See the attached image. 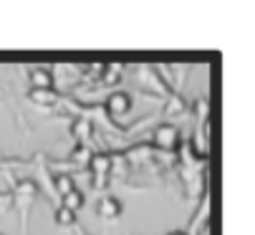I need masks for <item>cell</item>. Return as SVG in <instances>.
Listing matches in <instances>:
<instances>
[{"mask_svg": "<svg viewBox=\"0 0 255 235\" xmlns=\"http://www.w3.org/2000/svg\"><path fill=\"white\" fill-rule=\"evenodd\" d=\"M91 149H89V144H76L74 149H71V162H76V165H89V160H91Z\"/></svg>", "mask_w": 255, "mask_h": 235, "instance_id": "obj_15", "label": "cell"}, {"mask_svg": "<svg viewBox=\"0 0 255 235\" xmlns=\"http://www.w3.org/2000/svg\"><path fill=\"white\" fill-rule=\"evenodd\" d=\"M30 84H33V89H53V71L35 66L30 71Z\"/></svg>", "mask_w": 255, "mask_h": 235, "instance_id": "obj_9", "label": "cell"}, {"mask_svg": "<svg viewBox=\"0 0 255 235\" xmlns=\"http://www.w3.org/2000/svg\"><path fill=\"white\" fill-rule=\"evenodd\" d=\"M152 152H154L152 144H136V147H131L129 152H124V160H127V162H129V160H149Z\"/></svg>", "mask_w": 255, "mask_h": 235, "instance_id": "obj_12", "label": "cell"}, {"mask_svg": "<svg viewBox=\"0 0 255 235\" xmlns=\"http://www.w3.org/2000/svg\"><path fill=\"white\" fill-rule=\"evenodd\" d=\"M76 233H79V235H86V233H84V230H76Z\"/></svg>", "mask_w": 255, "mask_h": 235, "instance_id": "obj_20", "label": "cell"}, {"mask_svg": "<svg viewBox=\"0 0 255 235\" xmlns=\"http://www.w3.org/2000/svg\"><path fill=\"white\" fill-rule=\"evenodd\" d=\"M179 142H182V139H179V129H177L174 124H159V127L154 129V134H152V147L164 149V152L177 149Z\"/></svg>", "mask_w": 255, "mask_h": 235, "instance_id": "obj_1", "label": "cell"}, {"mask_svg": "<svg viewBox=\"0 0 255 235\" xmlns=\"http://www.w3.org/2000/svg\"><path fill=\"white\" fill-rule=\"evenodd\" d=\"M28 101H33L35 106H56L61 101V94L56 89H30Z\"/></svg>", "mask_w": 255, "mask_h": 235, "instance_id": "obj_7", "label": "cell"}, {"mask_svg": "<svg viewBox=\"0 0 255 235\" xmlns=\"http://www.w3.org/2000/svg\"><path fill=\"white\" fill-rule=\"evenodd\" d=\"M94 134V122L89 119V116H79V119H74V124H71V137L76 139V144H86Z\"/></svg>", "mask_w": 255, "mask_h": 235, "instance_id": "obj_6", "label": "cell"}, {"mask_svg": "<svg viewBox=\"0 0 255 235\" xmlns=\"http://www.w3.org/2000/svg\"><path fill=\"white\" fill-rule=\"evenodd\" d=\"M167 235H187L185 230H172V233H167Z\"/></svg>", "mask_w": 255, "mask_h": 235, "instance_id": "obj_19", "label": "cell"}, {"mask_svg": "<svg viewBox=\"0 0 255 235\" xmlns=\"http://www.w3.org/2000/svg\"><path fill=\"white\" fill-rule=\"evenodd\" d=\"M13 198H15L23 208L30 205L35 198H38V182H35V180H18L15 187H13Z\"/></svg>", "mask_w": 255, "mask_h": 235, "instance_id": "obj_4", "label": "cell"}, {"mask_svg": "<svg viewBox=\"0 0 255 235\" xmlns=\"http://www.w3.org/2000/svg\"><path fill=\"white\" fill-rule=\"evenodd\" d=\"M106 111L112 114V116H124V114H129L131 111V106H134V101H131V94H127V91H114V94H109L106 96Z\"/></svg>", "mask_w": 255, "mask_h": 235, "instance_id": "obj_2", "label": "cell"}, {"mask_svg": "<svg viewBox=\"0 0 255 235\" xmlns=\"http://www.w3.org/2000/svg\"><path fill=\"white\" fill-rule=\"evenodd\" d=\"M53 220L61 225V228H74L76 225V213H71V210H66V208H56V213H53Z\"/></svg>", "mask_w": 255, "mask_h": 235, "instance_id": "obj_14", "label": "cell"}, {"mask_svg": "<svg viewBox=\"0 0 255 235\" xmlns=\"http://www.w3.org/2000/svg\"><path fill=\"white\" fill-rule=\"evenodd\" d=\"M106 180H109V177H94V187H96V190L106 187Z\"/></svg>", "mask_w": 255, "mask_h": 235, "instance_id": "obj_18", "label": "cell"}, {"mask_svg": "<svg viewBox=\"0 0 255 235\" xmlns=\"http://www.w3.org/2000/svg\"><path fill=\"white\" fill-rule=\"evenodd\" d=\"M86 167H89V172L94 177H109L114 172V160H112V154H109V152H94Z\"/></svg>", "mask_w": 255, "mask_h": 235, "instance_id": "obj_3", "label": "cell"}, {"mask_svg": "<svg viewBox=\"0 0 255 235\" xmlns=\"http://www.w3.org/2000/svg\"><path fill=\"white\" fill-rule=\"evenodd\" d=\"M84 203H86V198H84L81 190H71L68 195H63V198H61V208H66V210H71V213L81 210Z\"/></svg>", "mask_w": 255, "mask_h": 235, "instance_id": "obj_10", "label": "cell"}, {"mask_svg": "<svg viewBox=\"0 0 255 235\" xmlns=\"http://www.w3.org/2000/svg\"><path fill=\"white\" fill-rule=\"evenodd\" d=\"M53 190L58 192V198H63V195H68L71 190H76V182H74V177H71V175H58L53 180Z\"/></svg>", "mask_w": 255, "mask_h": 235, "instance_id": "obj_13", "label": "cell"}, {"mask_svg": "<svg viewBox=\"0 0 255 235\" xmlns=\"http://www.w3.org/2000/svg\"><path fill=\"white\" fill-rule=\"evenodd\" d=\"M195 111H197V119L205 124L207 122V114H210V101H205V99L195 101Z\"/></svg>", "mask_w": 255, "mask_h": 235, "instance_id": "obj_17", "label": "cell"}, {"mask_svg": "<svg viewBox=\"0 0 255 235\" xmlns=\"http://www.w3.org/2000/svg\"><path fill=\"white\" fill-rule=\"evenodd\" d=\"M96 215L101 218V220H117L119 215H122V200H117V198H101L99 203H96Z\"/></svg>", "mask_w": 255, "mask_h": 235, "instance_id": "obj_5", "label": "cell"}, {"mask_svg": "<svg viewBox=\"0 0 255 235\" xmlns=\"http://www.w3.org/2000/svg\"><path fill=\"white\" fill-rule=\"evenodd\" d=\"M177 154H179V160H182V165H185V167H192V165L202 162V157L197 154V147H195V142H190V139L177 144Z\"/></svg>", "mask_w": 255, "mask_h": 235, "instance_id": "obj_8", "label": "cell"}, {"mask_svg": "<svg viewBox=\"0 0 255 235\" xmlns=\"http://www.w3.org/2000/svg\"><path fill=\"white\" fill-rule=\"evenodd\" d=\"M167 111L169 114H179V111H185V101H182L177 94L169 91V101H167Z\"/></svg>", "mask_w": 255, "mask_h": 235, "instance_id": "obj_16", "label": "cell"}, {"mask_svg": "<svg viewBox=\"0 0 255 235\" xmlns=\"http://www.w3.org/2000/svg\"><path fill=\"white\" fill-rule=\"evenodd\" d=\"M122 71H124V68H122L119 63H109V66H104V68H101L99 81H104V84H119Z\"/></svg>", "mask_w": 255, "mask_h": 235, "instance_id": "obj_11", "label": "cell"}]
</instances>
